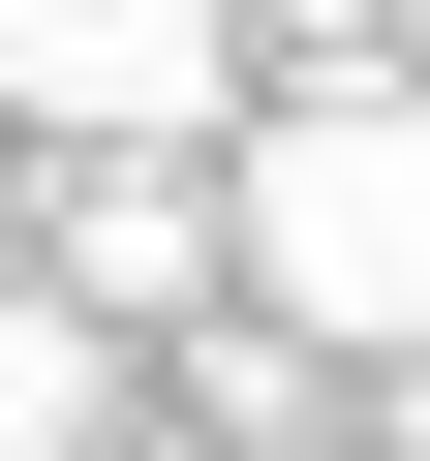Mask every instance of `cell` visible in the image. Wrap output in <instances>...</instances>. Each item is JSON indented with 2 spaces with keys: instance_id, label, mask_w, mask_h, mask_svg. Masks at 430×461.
I'll return each mask as SVG.
<instances>
[{
  "instance_id": "cell-4",
  "label": "cell",
  "mask_w": 430,
  "mask_h": 461,
  "mask_svg": "<svg viewBox=\"0 0 430 461\" xmlns=\"http://www.w3.org/2000/svg\"><path fill=\"white\" fill-rule=\"evenodd\" d=\"M0 461H93V308L0 277Z\"/></svg>"
},
{
  "instance_id": "cell-1",
  "label": "cell",
  "mask_w": 430,
  "mask_h": 461,
  "mask_svg": "<svg viewBox=\"0 0 430 461\" xmlns=\"http://www.w3.org/2000/svg\"><path fill=\"white\" fill-rule=\"evenodd\" d=\"M246 308L338 369H430V62H308L246 123Z\"/></svg>"
},
{
  "instance_id": "cell-2",
  "label": "cell",
  "mask_w": 430,
  "mask_h": 461,
  "mask_svg": "<svg viewBox=\"0 0 430 461\" xmlns=\"http://www.w3.org/2000/svg\"><path fill=\"white\" fill-rule=\"evenodd\" d=\"M215 93H246V0H0V123L62 154H184Z\"/></svg>"
},
{
  "instance_id": "cell-3",
  "label": "cell",
  "mask_w": 430,
  "mask_h": 461,
  "mask_svg": "<svg viewBox=\"0 0 430 461\" xmlns=\"http://www.w3.org/2000/svg\"><path fill=\"white\" fill-rule=\"evenodd\" d=\"M93 339H184L215 277H246V185H184V154H62V247H31Z\"/></svg>"
}]
</instances>
